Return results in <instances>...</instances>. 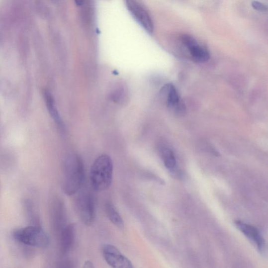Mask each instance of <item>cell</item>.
I'll use <instances>...</instances> for the list:
<instances>
[{
	"label": "cell",
	"mask_w": 268,
	"mask_h": 268,
	"mask_svg": "<svg viewBox=\"0 0 268 268\" xmlns=\"http://www.w3.org/2000/svg\"><path fill=\"white\" fill-rule=\"evenodd\" d=\"M63 189L71 196L81 189L85 178L84 165L80 157L72 155L67 158L63 170Z\"/></svg>",
	"instance_id": "6da1fadb"
},
{
	"label": "cell",
	"mask_w": 268,
	"mask_h": 268,
	"mask_svg": "<svg viewBox=\"0 0 268 268\" xmlns=\"http://www.w3.org/2000/svg\"><path fill=\"white\" fill-rule=\"evenodd\" d=\"M113 175L112 159L106 155L99 156L93 163L90 170V179L93 189L104 191L111 186Z\"/></svg>",
	"instance_id": "7a4b0ae2"
},
{
	"label": "cell",
	"mask_w": 268,
	"mask_h": 268,
	"mask_svg": "<svg viewBox=\"0 0 268 268\" xmlns=\"http://www.w3.org/2000/svg\"><path fill=\"white\" fill-rule=\"evenodd\" d=\"M14 239L23 244L37 248L47 247L50 239L41 227L30 226L16 230L13 234Z\"/></svg>",
	"instance_id": "3957f363"
},
{
	"label": "cell",
	"mask_w": 268,
	"mask_h": 268,
	"mask_svg": "<svg viewBox=\"0 0 268 268\" xmlns=\"http://www.w3.org/2000/svg\"><path fill=\"white\" fill-rule=\"evenodd\" d=\"M76 207L82 222L86 225H91L95 218V201L91 192L87 191L79 194L76 201Z\"/></svg>",
	"instance_id": "277c9868"
},
{
	"label": "cell",
	"mask_w": 268,
	"mask_h": 268,
	"mask_svg": "<svg viewBox=\"0 0 268 268\" xmlns=\"http://www.w3.org/2000/svg\"><path fill=\"white\" fill-rule=\"evenodd\" d=\"M103 256L108 265L114 268H132L131 261L115 246L106 244L102 247Z\"/></svg>",
	"instance_id": "5b68a950"
},
{
	"label": "cell",
	"mask_w": 268,
	"mask_h": 268,
	"mask_svg": "<svg viewBox=\"0 0 268 268\" xmlns=\"http://www.w3.org/2000/svg\"><path fill=\"white\" fill-rule=\"evenodd\" d=\"M126 5L129 11L148 33L152 34L154 31V24L150 15L140 4L136 0H126Z\"/></svg>",
	"instance_id": "8992f818"
},
{
	"label": "cell",
	"mask_w": 268,
	"mask_h": 268,
	"mask_svg": "<svg viewBox=\"0 0 268 268\" xmlns=\"http://www.w3.org/2000/svg\"><path fill=\"white\" fill-rule=\"evenodd\" d=\"M181 41L189 51L193 60L201 63L209 60V52L205 47L198 44L193 37L184 34L181 36Z\"/></svg>",
	"instance_id": "52a82bcc"
},
{
	"label": "cell",
	"mask_w": 268,
	"mask_h": 268,
	"mask_svg": "<svg viewBox=\"0 0 268 268\" xmlns=\"http://www.w3.org/2000/svg\"><path fill=\"white\" fill-rule=\"evenodd\" d=\"M235 225L248 238L254 242L258 249L263 251L265 247V242L264 238L254 226L246 224L240 221H236Z\"/></svg>",
	"instance_id": "ba28073f"
},
{
	"label": "cell",
	"mask_w": 268,
	"mask_h": 268,
	"mask_svg": "<svg viewBox=\"0 0 268 268\" xmlns=\"http://www.w3.org/2000/svg\"><path fill=\"white\" fill-rule=\"evenodd\" d=\"M60 252L63 256L71 251L75 239V228L73 224L66 225L60 233Z\"/></svg>",
	"instance_id": "9c48e42d"
},
{
	"label": "cell",
	"mask_w": 268,
	"mask_h": 268,
	"mask_svg": "<svg viewBox=\"0 0 268 268\" xmlns=\"http://www.w3.org/2000/svg\"><path fill=\"white\" fill-rule=\"evenodd\" d=\"M162 94L166 97V103L169 107L180 111L184 110V106L181 103L179 95L176 88L172 84L165 85L161 91Z\"/></svg>",
	"instance_id": "30bf717a"
},
{
	"label": "cell",
	"mask_w": 268,
	"mask_h": 268,
	"mask_svg": "<svg viewBox=\"0 0 268 268\" xmlns=\"http://www.w3.org/2000/svg\"><path fill=\"white\" fill-rule=\"evenodd\" d=\"M44 96L49 114L58 125H62V120L57 110L53 95L50 92L45 90L44 92Z\"/></svg>",
	"instance_id": "8fae6325"
},
{
	"label": "cell",
	"mask_w": 268,
	"mask_h": 268,
	"mask_svg": "<svg viewBox=\"0 0 268 268\" xmlns=\"http://www.w3.org/2000/svg\"><path fill=\"white\" fill-rule=\"evenodd\" d=\"M105 214L115 226L120 229L124 226L123 218L112 202H107L105 205Z\"/></svg>",
	"instance_id": "7c38bea8"
},
{
	"label": "cell",
	"mask_w": 268,
	"mask_h": 268,
	"mask_svg": "<svg viewBox=\"0 0 268 268\" xmlns=\"http://www.w3.org/2000/svg\"><path fill=\"white\" fill-rule=\"evenodd\" d=\"M54 211V223L57 231L60 233L66 225V213L64 204L60 201L55 204Z\"/></svg>",
	"instance_id": "4fadbf2b"
},
{
	"label": "cell",
	"mask_w": 268,
	"mask_h": 268,
	"mask_svg": "<svg viewBox=\"0 0 268 268\" xmlns=\"http://www.w3.org/2000/svg\"><path fill=\"white\" fill-rule=\"evenodd\" d=\"M161 154L165 167L169 171L175 172L177 168V161L173 151L170 148L163 146L161 148Z\"/></svg>",
	"instance_id": "5bb4252c"
},
{
	"label": "cell",
	"mask_w": 268,
	"mask_h": 268,
	"mask_svg": "<svg viewBox=\"0 0 268 268\" xmlns=\"http://www.w3.org/2000/svg\"><path fill=\"white\" fill-rule=\"evenodd\" d=\"M252 6L255 10L259 12H265L267 11V6L259 1H254L252 3Z\"/></svg>",
	"instance_id": "9a60e30c"
},
{
	"label": "cell",
	"mask_w": 268,
	"mask_h": 268,
	"mask_svg": "<svg viewBox=\"0 0 268 268\" xmlns=\"http://www.w3.org/2000/svg\"><path fill=\"white\" fill-rule=\"evenodd\" d=\"M94 266L93 265V263L90 261H87L85 262L84 268H94Z\"/></svg>",
	"instance_id": "2e32d148"
},
{
	"label": "cell",
	"mask_w": 268,
	"mask_h": 268,
	"mask_svg": "<svg viewBox=\"0 0 268 268\" xmlns=\"http://www.w3.org/2000/svg\"><path fill=\"white\" fill-rule=\"evenodd\" d=\"M75 3L78 6H81L83 4L84 0H75Z\"/></svg>",
	"instance_id": "e0dca14e"
},
{
	"label": "cell",
	"mask_w": 268,
	"mask_h": 268,
	"mask_svg": "<svg viewBox=\"0 0 268 268\" xmlns=\"http://www.w3.org/2000/svg\"><path fill=\"white\" fill-rule=\"evenodd\" d=\"M51 1L53 2V3H56L58 2V0H51Z\"/></svg>",
	"instance_id": "ac0fdd59"
}]
</instances>
